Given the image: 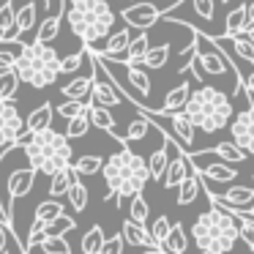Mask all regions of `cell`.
Listing matches in <instances>:
<instances>
[{
    "label": "cell",
    "instance_id": "obj_1",
    "mask_svg": "<svg viewBox=\"0 0 254 254\" xmlns=\"http://www.w3.org/2000/svg\"><path fill=\"white\" fill-rule=\"evenodd\" d=\"M101 175H104L107 191H110L104 199L115 197L118 202L131 199L134 194H139L145 189V183L150 181L148 161H145L142 156H137L134 150H128V142H123L121 150H118V153H112L110 159L104 161Z\"/></svg>",
    "mask_w": 254,
    "mask_h": 254
},
{
    "label": "cell",
    "instance_id": "obj_2",
    "mask_svg": "<svg viewBox=\"0 0 254 254\" xmlns=\"http://www.w3.org/2000/svg\"><path fill=\"white\" fill-rule=\"evenodd\" d=\"M191 238L197 243V254H232L235 243L241 241L238 216L219 205H210L191 224Z\"/></svg>",
    "mask_w": 254,
    "mask_h": 254
},
{
    "label": "cell",
    "instance_id": "obj_3",
    "mask_svg": "<svg viewBox=\"0 0 254 254\" xmlns=\"http://www.w3.org/2000/svg\"><path fill=\"white\" fill-rule=\"evenodd\" d=\"M17 148L25 150L28 164L33 167L36 172H41V175H52V172L68 167L74 159L68 137L61 131H55L52 126L41 128V131H36V134H22Z\"/></svg>",
    "mask_w": 254,
    "mask_h": 254
},
{
    "label": "cell",
    "instance_id": "obj_4",
    "mask_svg": "<svg viewBox=\"0 0 254 254\" xmlns=\"http://www.w3.org/2000/svg\"><path fill=\"white\" fill-rule=\"evenodd\" d=\"M63 19L68 22L71 33L82 44L93 47L96 41L107 39L115 28L118 14L107 0H66V14Z\"/></svg>",
    "mask_w": 254,
    "mask_h": 254
},
{
    "label": "cell",
    "instance_id": "obj_5",
    "mask_svg": "<svg viewBox=\"0 0 254 254\" xmlns=\"http://www.w3.org/2000/svg\"><path fill=\"white\" fill-rule=\"evenodd\" d=\"M183 112L191 118V123L199 128V131L216 134V131H221V128L230 126L232 101H230V96H227L224 90L202 82L197 90L189 93V101H186V107H183Z\"/></svg>",
    "mask_w": 254,
    "mask_h": 254
},
{
    "label": "cell",
    "instance_id": "obj_6",
    "mask_svg": "<svg viewBox=\"0 0 254 254\" xmlns=\"http://www.w3.org/2000/svg\"><path fill=\"white\" fill-rule=\"evenodd\" d=\"M14 71H17L19 82H28L41 90L61 77V55L44 41H33L17 52Z\"/></svg>",
    "mask_w": 254,
    "mask_h": 254
},
{
    "label": "cell",
    "instance_id": "obj_7",
    "mask_svg": "<svg viewBox=\"0 0 254 254\" xmlns=\"http://www.w3.org/2000/svg\"><path fill=\"white\" fill-rule=\"evenodd\" d=\"M194 41H197V58L202 63L205 74L210 77H227V74H238V68L227 61V55L213 44V39L205 33H194Z\"/></svg>",
    "mask_w": 254,
    "mask_h": 254
},
{
    "label": "cell",
    "instance_id": "obj_8",
    "mask_svg": "<svg viewBox=\"0 0 254 254\" xmlns=\"http://www.w3.org/2000/svg\"><path fill=\"white\" fill-rule=\"evenodd\" d=\"M25 134V121L11 99H0V156L17 148L19 137Z\"/></svg>",
    "mask_w": 254,
    "mask_h": 254
},
{
    "label": "cell",
    "instance_id": "obj_9",
    "mask_svg": "<svg viewBox=\"0 0 254 254\" xmlns=\"http://www.w3.org/2000/svg\"><path fill=\"white\" fill-rule=\"evenodd\" d=\"M230 139L249 156H254V104H246L241 112H232Z\"/></svg>",
    "mask_w": 254,
    "mask_h": 254
},
{
    "label": "cell",
    "instance_id": "obj_10",
    "mask_svg": "<svg viewBox=\"0 0 254 254\" xmlns=\"http://www.w3.org/2000/svg\"><path fill=\"white\" fill-rule=\"evenodd\" d=\"M121 17H123V22H126L128 28L148 30L161 19V8L153 6V3H134V6L128 3V6L121 11Z\"/></svg>",
    "mask_w": 254,
    "mask_h": 254
},
{
    "label": "cell",
    "instance_id": "obj_11",
    "mask_svg": "<svg viewBox=\"0 0 254 254\" xmlns=\"http://www.w3.org/2000/svg\"><path fill=\"white\" fill-rule=\"evenodd\" d=\"M191 172H197L194 164H191V159L186 156V150H178V153H172L170 161H167V170H164V175H161V186L164 189H178L183 178L191 175Z\"/></svg>",
    "mask_w": 254,
    "mask_h": 254
},
{
    "label": "cell",
    "instance_id": "obj_12",
    "mask_svg": "<svg viewBox=\"0 0 254 254\" xmlns=\"http://www.w3.org/2000/svg\"><path fill=\"white\" fill-rule=\"evenodd\" d=\"M210 202L224 210H241L249 202H254V186H232L221 194H210Z\"/></svg>",
    "mask_w": 254,
    "mask_h": 254
},
{
    "label": "cell",
    "instance_id": "obj_13",
    "mask_svg": "<svg viewBox=\"0 0 254 254\" xmlns=\"http://www.w3.org/2000/svg\"><path fill=\"white\" fill-rule=\"evenodd\" d=\"M131 44V30H115V33L107 36V44L101 50H93L99 58H107V61H118V63H126V50Z\"/></svg>",
    "mask_w": 254,
    "mask_h": 254
},
{
    "label": "cell",
    "instance_id": "obj_14",
    "mask_svg": "<svg viewBox=\"0 0 254 254\" xmlns=\"http://www.w3.org/2000/svg\"><path fill=\"white\" fill-rule=\"evenodd\" d=\"M36 175H39V172H36L30 164H28V167H19V170H14L11 175H8L6 191H8V199H11V205H14V199L25 197V194H28L30 189H33Z\"/></svg>",
    "mask_w": 254,
    "mask_h": 254
},
{
    "label": "cell",
    "instance_id": "obj_15",
    "mask_svg": "<svg viewBox=\"0 0 254 254\" xmlns=\"http://www.w3.org/2000/svg\"><path fill=\"white\" fill-rule=\"evenodd\" d=\"M88 118H90V126L101 128V131L112 134V137L118 139V142H126V139L121 137V134L115 131V118H112L110 107H101V104H93V101H88Z\"/></svg>",
    "mask_w": 254,
    "mask_h": 254
},
{
    "label": "cell",
    "instance_id": "obj_16",
    "mask_svg": "<svg viewBox=\"0 0 254 254\" xmlns=\"http://www.w3.org/2000/svg\"><path fill=\"white\" fill-rule=\"evenodd\" d=\"M123 241L128 243V246H139V249H148V246H159V243L150 238V230L145 224H137V221L126 219L123 221V230H121Z\"/></svg>",
    "mask_w": 254,
    "mask_h": 254
},
{
    "label": "cell",
    "instance_id": "obj_17",
    "mask_svg": "<svg viewBox=\"0 0 254 254\" xmlns=\"http://www.w3.org/2000/svg\"><path fill=\"white\" fill-rule=\"evenodd\" d=\"M63 14H66V0H61L58 11H52V14H47V17H44V22L39 25V30H36V39H33V41H44V44H50V41L55 39L58 33H61Z\"/></svg>",
    "mask_w": 254,
    "mask_h": 254
},
{
    "label": "cell",
    "instance_id": "obj_18",
    "mask_svg": "<svg viewBox=\"0 0 254 254\" xmlns=\"http://www.w3.org/2000/svg\"><path fill=\"white\" fill-rule=\"evenodd\" d=\"M159 246L164 249L167 254H189V238H186V230H183V224H181V221L170 227L167 238L159 243Z\"/></svg>",
    "mask_w": 254,
    "mask_h": 254
},
{
    "label": "cell",
    "instance_id": "obj_19",
    "mask_svg": "<svg viewBox=\"0 0 254 254\" xmlns=\"http://www.w3.org/2000/svg\"><path fill=\"white\" fill-rule=\"evenodd\" d=\"M52 115H55V107H52L50 101L36 107L28 115V121H25V134H36V131H41V128L52 126Z\"/></svg>",
    "mask_w": 254,
    "mask_h": 254
},
{
    "label": "cell",
    "instance_id": "obj_20",
    "mask_svg": "<svg viewBox=\"0 0 254 254\" xmlns=\"http://www.w3.org/2000/svg\"><path fill=\"white\" fill-rule=\"evenodd\" d=\"M77 172H74L71 170V164H68V167H63V170H58V172H52V175H50V194H52V197H66V191H68V189H71V183L74 181H77Z\"/></svg>",
    "mask_w": 254,
    "mask_h": 254
},
{
    "label": "cell",
    "instance_id": "obj_21",
    "mask_svg": "<svg viewBox=\"0 0 254 254\" xmlns=\"http://www.w3.org/2000/svg\"><path fill=\"white\" fill-rule=\"evenodd\" d=\"M199 186H202L199 172H191V175L183 178L181 186H178V205H191L199 197Z\"/></svg>",
    "mask_w": 254,
    "mask_h": 254
},
{
    "label": "cell",
    "instance_id": "obj_22",
    "mask_svg": "<svg viewBox=\"0 0 254 254\" xmlns=\"http://www.w3.org/2000/svg\"><path fill=\"white\" fill-rule=\"evenodd\" d=\"M189 93H191L189 82L175 85V88H172L170 93L164 96V104H161V112H178V110H183V107H186V101H189Z\"/></svg>",
    "mask_w": 254,
    "mask_h": 254
},
{
    "label": "cell",
    "instance_id": "obj_23",
    "mask_svg": "<svg viewBox=\"0 0 254 254\" xmlns=\"http://www.w3.org/2000/svg\"><path fill=\"white\" fill-rule=\"evenodd\" d=\"M178 153V150H175ZM167 161H170V145H167V137H164V145H161L159 150H153L148 159V172H150V181H161V175H164L167 170Z\"/></svg>",
    "mask_w": 254,
    "mask_h": 254
},
{
    "label": "cell",
    "instance_id": "obj_24",
    "mask_svg": "<svg viewBox=\"0 0 254 254\" xmlns=\"http://www.w3.org/2000/svg\"><path fill=\"white\" fill-rule=\"evenodd\" d=\"M246 25H249V17H246V6H235V8H230V14H227V19H224V33L227 36H238V33H243L246 30Z\"/></svg>",
    "mask_w": 254,
    "mask_h": 254
},
{
    "label": "cell",
    "instance_id": "obj_25",
    "mask_svg": "<svg viewBox=\"0 0 254 254\" xmlns=\"http://www.w3.org/2000/svg\"><path fill=\"white\" fill-rule=\"evenodd\" d=\"M90 85H93V74L90 77L85 74V77H77L68 85H63L61 96H66V99H85V96H90Z\"/></svg>",
    "mask_w": 254,
    "mask_h": 254
},
{
    "label": "cell",
    "instance_id": "obj_26",
    "mask_svg": "<svg viewBox=\"0 0 254 254\" xmlns=\"http://www.w3.org/2000/svg\"><path fill=\"white\" fill-rule=\"evenodd\" d=\"M167 61H170V44H159V47H150L148 52H145V58L139 61V66H145V68H161V66H167Z\"/></svg>",
    "mask_w": 254,
    "mask_h": 254
},
{
    "label": "cell",
    "instance_id": "obj_27",
    "mask_svg": "<svg viewBox=\"0 0 254 254\" xmlns=\"http://www.w3.org/2000/svg\"><path fill=\"white\" fill-rule=\"evenodd\" d=\"M150 128H153V123H150L148 118H145L142 112H139V115L134 118L131 123H128V128H126V134H123V139H126V142H139V139L148 137Z\"/></svg>",
    "mask_w": 254,
    "mask_h": 254
},
{
    "label": "cell",
    "instance_id": "obj_28",
    "mask_svg": "<svg viewBox=\"0 0 254 254\" xmlns=\"http://www.w3.org/2000/svg\"><path fill=\"white\" fill-rule=\"evenodd\" d=\"M101 167H104V159L101 156H79L77 161H71V170L77 172V175H96V172H101Z\"/></svg>",
    "mask_w": 254,
    "mask_h": 254
},
{
    "label": "cell",
    "instance_id": "obj_29",
    "mask_svg": "<svg viewBox=\"0 0 254 254\" xmlns=\"http://www.w3.org/2000/svg\"><path fill=\"white\" fill-rule=\"evenodd\" d=\"M148 216H150V208H148V199L142 197V191L134 194L128 199V219L137 221V224H148Z\"/></svg>",
    "mask_w": 254,
    "mask_h": 254
},
{
    "label": "cell",
    "instance_id": "obj_30",
    "mask_svg": "<svg viewBox=\"0 0 254 254\" xmlns=\"http://www.w3.org/2000/svg\"><path fill=\"white\" fill-rule=\"evenodd\" d=\"M66 197H68V205H71L77 213H82L85 208H88V199H90V191L85 189V183H79V181H74L71 183V189L66 191Z\"/></svg>",
    "mask_w": 254,
    "mask_h": 254
},
{
    "label": "cell",
    "instance_id": "obj_31",
    "mask_svg": "<svg viewBox=\"0 0 254 254\" xmlns=\"http://www.w3.org/2000/svg\"><path fill=\"white\" fill-rule=\"evenodd\" d=\"M39 249L44 254H74L71 243H68L63 235H44V241L39 243Z\"/></svg>",
    "mask_w": 254,
    "mask_h": 254
},
{
    "label": "cell",
    "instance_id": "obj_32",
    "mask_svg": "<svg viewBox=\"0 0 254 254\" xmlns=\"http://www.w3.org/2000/svg\"><path fill=\"white\" fill-rule=\"evenodd\" d=\"M150 50V39H148V33H139L137 39H131V44H128V50H126V63H139L145 58V52Z\"/></svg>",
    "mask_w": 254,
    "mask_h": 254
},
{
    "label": "cell",
    "instance_id": "obj_33",
    "mask_svg": "<svg viewBox=\"0 0 254 254\" xmlns=\"http://www.w3.org/2000/svg\"><path fill=\"white\" fill-rule=\"evenodd\" d=\"M213 150H216V153H219L224 161H230V164H241V161H246V159H249L246 150L238 148V145L232 142V139H230V142H219Z\"/></svg>",
    "mask_w": 254,
    "mask_h": 254
},
{
    "label": "cell",
    "instance_id": "obj_34",
    "mask_svg": "<svg viewBox=\"0 0 254 254\" xmlns=\"http://www.w3.org/2000/svg\"><path fill=\"white\" fill-rule=\"evenodd\" d=\"M90 131V118H88V112H82V115H77V118H68L66 121V137L68 139H79V137H85V134Z\"/></svg>",
    "mask_w": 254,
    "mask_h": 254
},
{
    "label": "cell",
    "instance_id": "obj_35",
    "mask_svg": "<svg viewBox=\"0 0 254 254\" xmlns=\"http://www.w3.org/2000/svg\"><path fill=\"white\" fill-rule=\"evenodd\" d=\"M101 243H104V230H101L99 224H93L82 235V254H99Z\"/></svg>",
    "mask_w": 254,
    "mask_h": 254
},
{
    "label": "cell",
    "instance_id": "obj_36",
    "mask_svg": "<svg viewBox=\"0 0 254 254\" xmlns=\"http://www.w3.org/2000/svg\"><path fill=\"white\" fill-rule=\"evenodd\" d=\"M17 88H19V77L14 68H6V71H0V99H11L17 96Z\"/></svg>",
    "mask_w": 254,
    "mask_h": 254
},
{
    "label": "cell",
    "instance_id": "obj_37",
    "mask_svg": "<svg viewBox=\"0 0 254 254\" xmlns=\"http://www.w3.org/2000/svg\"><path fill=\"white\" fill-rule=\"evenodd\" d=\"M61 213H66V210H63V202H61V199H55V197L44 199V202L36 208V219H41V221H52V219H58Z\"/></svg>",
    "mask_w": 254,
    "mask_h": 254
},
{
    "label": "cell",
    "instance_id": "obj_38",
    "mask_svg": "<svg viewBox=\"0 0 254 254\" xmlns=\"http://www.w3.org/2000/svg\"><path fill=\"white\" fill-rule=\"evenodd\" d=\"M14 19H17L14 0H3V3H0V36L11 33V30H14Z\"/></svg>",
    "mask_w": 254,
    "mask_h": 254
},
{
    "label": "cell",
    "instance_id": "obj_39",
    "mask_svg": "<svg viewBox=\"0 0 254 254\" xmlns=\"http://www.w3.org/2000/svg\"><path fill=\"white\" fill-rule=\"evenodd\" d=\"M55 112L68 121V118H77V115H82V112H88V101L85 99H66L61 107H55Z\"/></svg>",
    "mask_w": 254,
    "mask_h": 254
},
{
    "label": "cell",
    "instance_id": "obj_40",
    "mask_svg": "<svg viewBox=\"0 0 254 254\" xmlns=\"http://www.w3.org/2000/svg\"><path fill=\"white\" fill-rule=\"evenodd\" d=\"M74 227H77V221L71 219V216L61 213L58 219L47 221V235H66V232H71Z\"/></svg>",
    "mask_w": 254,
    "mask_h": 254
},
{
    "label": "cell",
    "instance_id": "obj_41",
    "mask_svg": "<svg viewBox=\"0 0 254 254\" xmlns=\"http://www.w3.org/2000/svg\"><path fill=\"white\" fill-rule=\"evenodd\" d=\"M44 235H47V221H41V219H33V224H30V235L25 238V249H36L41 241H44Z\"/></svg>",
    "mask_w": 254,
    "mask_h": 254
},
{
    "label": "cell",
    "instance_id": "obj_42",
    "mask_svg": "<svg viewBox=\"0 0 254 254\" xmlns=\"http://www.w3.org/2000/svg\"><path fill=\"white\" fill-rule=\"evenodd\" d=\"M189 8H191V11L197 14L199 19H205V22H213V14H216L213 0H189Z\"/></svg>",
    "mask_w": 254,
    "mask_h": 254
},
{
    "label": "cell",
    "instance_id": "obj_43",
    "mask_svg": "<svg viewBox=\"0 0 254 254\" xmlns=\"http://www.w3.org/2000/svg\"><path fill=\"white\" fill-rule=\"evenodd\" d=\"M88 58V50H79V52H71V55H66V58H61V74H71V71H77L79 66H82V61Z\"/></svg>",
    "mask_w": 254,
    "mask_h": 254
},
{
    "label": "cell",
    "instance_id": "obj_44",
    "mask_svg": "<svg viewBox=\"0 0 254 254\" xmlns=\"http://www.w3.org/2000/svg\"><path fill=\"white\" fill-rule=\"evenodd\" d=\"M170 227H172V221L167 219V216H156V221L150 224V238H153L156 243H161L167 238V232H170Z\"/></svg>",
    "mask_w": 254,
    "mask_h": 254
},
{
    "label": "cell",
    "instance_id": "obj_45",
    "mask_svg": "<svg viewBox=\"0 0 254 254\" xmlns=\"http://www.w3.org/2000/svg\"><path fill=\"white\" fill-rule=\"evenodd\" d=\"M238 232H241V241L246 243L249 249H254V221L238 216Z\"/></svg>",
    "mask_w": 254,
    "mask_h": 254
},
{
    "label": "cell",
    "instance_id": "obj_46",
    "mask_svg": "<svg viewBox=\"0 0 254 254\" xmlns=\"http://www.w3.org/2000/svg\"><path fill=\"white\" fill-rule=\"evenodd\" d=\"M123 235H112V238H104V243H101L99 254H123Z\"/></svg>",
    "mask_w": 254,
    "mask_h": 254
},
{
    "label": "cell",
    "instance_id": "obj_47",
    "mask_svg": "<svg viewBox=\"0 0 254 254\" xmlns=\"http://www.w3.org/2000/svg\"><path fill=\"white\" fill-rule=\"evenodd\" d=\"M8 238H17L14 235V227L0 219V254H8Z\"/></svg>",
    "mask_w": 254,
    "mask_h": 254
},
{
    "label": "cell",
    "instance_id": "obj_48",
    "mask_svg": "<svg viewBox=\"0 0 254 254\" xmlns=\"http://www.w3.org/2000/svg\"><path fill=\"white\" fill-rule=\"evenodd\" d=\"M14 63H17V52H8L6 44H0V71L14 68Z\"/></svg>",
    "mask_w": 254,
    "mask_h": 254
},
{
    "label": "cell",
    "instance_id": "obj_49",
    "mask_svg": "<svg viewBox=\"0 0 254 254\" xmlns=\"http://www.w3.org/2000/svg\"><path fill=\"white\" fill-rule=\"evenodd\" d=\"M235 216H241V219H252L254 221V202H249L246 208H241V210H232Z\"/></svg>",
    "mask_w": 254,
    "mask_h": 254
},
{
    "label": "cell",
    "instance_id": "obj_50",
    "mask_svg": "<svg viewBox=\"0 0 254 254\" xmlns=\"http://www.w3.org/2000/svg\"><path fill=\"white\" fill-rule=\"evenodd\" d=\"M243 88H246V93L254 99V71H249L246 77H243Z\"/></svg>",
    "mask_w": 254,
    "mask_h": 254
},
{
    "label": "cell",
    "instance_id": "obj_51",
    "mask_svg": "<svg viewBox=\"0 0 254 254\" xmlns=\"http://www.w3.org/2000/svg\"><path fill=\"white\" fill-rule=\"evenodd\" d=\"M142 254H167V252H164V249H161V246H148V249H145Z\"/></svg>",
    "mask_w": 254,
    "mask_h": 254
},
{
    "label": "cell",
    "instance_id": "obj_52",
    "mask_svg": "<svg viewBox=\"0 0 254 254\" xmlns=\"http://www.w3.org/2000/svg\"><path fill=\"white\" fill-rule=\"evenodd\" d=\"M246 17H249V22H254V0L246 3Z\"/></svg>",
    "mask_w": 254,
    "mask_h": 254
},
{
    "label": "cell",
    "instance_id": "obj_53",
    "mask_svg": "<svg viewBox=\"0 0 254 254\" xmlns=\"http://www.w3.org/2000/svg\"><path fill=\"white\" fill-rule=\"evenodd\" d=\"M243 36L254 41V22H249V25H246V30H243Z\"/></svg>",
    "mask_w": 254,
    "mask_h": 254
},
{
    "label": "cell",
    "instance_id": "obj_54",
    "mask_svg": "<svg viewBox=\"0 0 254 254\" xmlns=\"http://www.w3.org/2000/svg\"><path fill=\"white\" fill-rule=\"evenodd\" d=\"M170 3H175V8H178V3H181V0H170Z\"/></svg>",
    "mask_w": 254,
    "mask_h": 254
},
{
    "label": "cell",
    "instance_id": "obj_55",
    "mask_svg": "<svg viewBox=\"0 0 254 254\" xmlns=\"http://www.w3.org/2000/svg\"><path fill=\"white\" fill-rule=\"evenodd\" d=\"M224 3H230V0H224Z\"/></svg>",
    "mask_w": 254,
    "mask_h": 254
},
{
    "label": "cell",
    "instance_id": "obj_56",
    "mask_svg": "<svg viewBox=\"0 0 254 254\" xmlns=\"http://www.w3.org/2000/svg\"><path fill=\"white\" fill-rule=\"evenodd\" d=\"M252 181H254V178H252Z\"/></svg>",
    "mask_w": 254,
    "mask_h": 254
}]
</instances>
